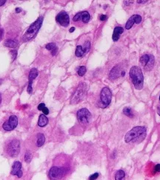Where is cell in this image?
<instances>
[{
    "label": "cell",
    "mask_w": 160,
    "mask_h": 180,
    "mask_svg": "<svg viewBox=\"0 0 160 180\" xmlns=\"http://www.w3.org/2000/svg\"><path fill=\"white\" fill-rule=\"evenodd\" d=\"M146 137V128L144 126H136L124 136V141L128 143L131 142H141Z\"/></svg>",
    "instance_id": "6da1fadb"
},
{
    "label": "cell",
    "mask_w": 160,
    "mask_h": 180,
    "mask_svg": "<svg viewBox=\"0 0 160 180\" xmlns=\"http://www.w3.org/2000/svg\"><path fill=\"white\" fill-rule=\"evenodd\" d=\"M129 75L135 89L138 90H142L144 86V76L141 68L137 66L132 67L130 70Z\"/></svg>",
    "instance_id": "7a4b0ae2"
},
{
    "label": "cell",
    "mask_w": 160,
    "mask_h": 180,
    "mask_svg": "<svg viewBox=\"0 0 160 180\" xmlns=\"http://www.w3.org/2000/svg\"><path fill=\"white\" fill-rule=\"evenodd\" d=\"M43 16L38 18V19H37L34 23H33V24L29 27V28H28V30L26 31L25 34L22 37L23 41H27L32 39V38L34 37L35 35L36 34L37 32L39 31V30L40 29V28H41L42 25H43Z\"/></svg>",
    "instance_id": "3957f363"
},
{
    "label": "cell",
    "mask_w": 160,
    "mask_h": 180,
    "mask_svg": "<svg viewBox=\"0 0 160 180\" xmlns=\"http://www.w3.org/2000/svg\"><path fill=\"white\" fill-rule=\"evenodd\" d=\"M20 151V142L18 139H13L7 143L5 146V151L8 156L11 157L17 156Z\"/></svg>",
    "instance_id": "277c9868"
},
{
    "label": "cell",
    "mask_w": 160,
    "mask_h": 180,
    "mask_svg": "<svg viewBox=\"0 0 160 180\" xmlns=\"http://www.w3.org/2000/svg\"><path fill=\"white\" fill-rule=\"evenodd\" d=\"M87 93V85L85 83H81L79 85L78 89L74 93L73 96L72 97L71 103L75 104L80 103L85 98Z\"/></svg>",
    "instance_id": "5b68a950"
},
{
    "label": "cell",
    "mask_w": 160,
    "mask_h": 180,
    "mask_svg": "<svg viewBox=\"0 0 160 180\" xmlns=\"http://www.w3.org/2000/svg\"><path fill=\"white\" fill-rule=\"evenodd\" d=\"M112 98V93L110 89L107 87H104L101 91L100 94V101L99 103V106L101 108H105L111 102Z\"/></svg>",
    "instance_id": "8992f818"
},
{
    "label": "cell",
    "mask_w": 160,
    "mask_h": 180,
    "mask_svg": "<svg viewBox=\"0 0 160 180\" xmlns=\"http://www.w3.org/2000/svg\"><path fill=\"white\" fill-rule=\"evenodd\" d=\"M68 172L67 168H60L54 166L52 167L49 171V177L52 180H59L62 179Z\"/></svg>",
    "instance_id": "52a82bcc"
},
{
    "label": "cell",
    "mask_w": 160,
    "mask_h": 180,
    "mask_svg": "<svg viewBox=\"0 0 160 180\" xmlns=\"http://www.w3.org/2000/svg\"><path fill=\"white\" fill-rule=\"evenodd\" d=\"M77 119L81 123L87 124L91 119V114L87 109H81L77 112Z\"/></svg>",
    "instance_id": "ba28073f"
},
{
    "label": "cell",
    "mask_w": 160,
    "mask_h": 180,
    "mask_svg": "<svg viewBox=\"0 0 160 180\" xmlns=\"http://www.w3.org/2000/svg\"><path fill=\"white\" fill-rule=\"evenodd\" d=\"M18 125V118L16 115H11L8 120L5 122L2 127L5 131H12Z\"/></svg>",
    "instance_id": "9c48e42d"
},
{
    "label": "cell",
    "mask_w": 160,
    "mask_h": 180,
    "mask_svg": "<svg viewBox=\"0 0 160 180\" xmlns=\"http://www.w3.org/2000/svg\"><path fill=\"white\" fill-rule=\"evenodd\" d=\"M56 20L62 27H68L70 23V18H69L68 13L65 11H62L59 13L56 17Z\"/></svg>",
    "instance_id": "30bf717a"
},
{
    "label": "cell",
    "mask_w": 160,
    "mask_h": 180,
    "mask_svg": "<svg viewBox=\"0 0 160 180\" xmlns=\"http://www.w3.org/2000/svg\"><path fill=\"white\" fill-rule=\"evenodd\" d=\"M90 43L89 41H87L85 42L83 46L81 45H78L76 49L75 55L77 57H82L85 53H87V52L90 50Z\"/></svg>",
    "instance_id": "8fae6325"
},
{
    "label": "cell",
    "mask_w": 160,
    "mask_h": 180,
    "mask_svg": "<svg viewBox=\"0 0 160 180\" xmlns=\"http://www.w3.org/2000/svg\"><path fill=\"white\" fill-rule=\"evenodd\" d=\"M124 75H125V71L121 68L120 65L118 64L111 70L110 75H109V78L111 80H114V79L118 78L120 76L123 77L124 76Z\"/></svg>",
    "instance_id": "7c38bea8"
},
{
    "label": "cell",
    "mask_w": 160,
    "mask_h": 180,
    "mask_svg": "<svg viewBox=\"0 0 160 180\" xmlns=\"http://www.w3.org/2000/svg\"><path fill=\"white\" fill-rule=\"evenodd\" d=\"M90 16L87 11H82V12H80L75 15L73 18V21L74 22L81 21L83 23H87L90 21Z\"/></svg>",
    "instance_id": "4fadbf2b"
},
{
    "label": "cell",
    "mask_w": 160,
    "mask_h": 180,
    "mask_svg": "<svg viewBox=\"0 0 160 180\" xmlns=\"http://www.w3.org/2000/svg\"><path fill=\"white\" fill-rule=\"evenodd\" d=\"M141 21H142V17H141V16H139V15L138 14L133 15V16H131L128 20L127 23H126V25H125V28L127 30H130L131 28H132L134 23H136V24L138 25L139 24Z\"/></svg>",
    "instance_id": "5bb4252c"
},
{
    "label": "cell",
    "mask_w": 160,
    "mask_h": 180,
    "mask_svg": "<svg viewBox=\"0 0 160 180\" xmlns=\"http://www.w3.org/2000/svg\"><path fill=\"white\" fill-rule=\"evenodd\" d=\"M11 174L16 175L19 178H21L22 176V163L19 161H16L13 163L12 166V171Z\"/></svg>",
    "instance_id": "9a60e30c"
},
{
    "label": "cell",
    "mask_w": 160,
    "mask_h": 180,
    "mask_svg": "<svg viewBox=\"0 0 160 180\" xmlns=\"http://www.w3.org/2000/svg\"><path fill=\"white\" fill-rule=\"evenodd\" d=\"M37 75H38V71H37L36 69L32 68L29 73V84H28V92L29 94H31L32 91H33V90H32V82L36 78Z\"/></svg>",
    "instance_id": "2e32d148"
},
{
    "label": "cell",
    "mask_w": 160,
    "mask_h": 180,
    "mask_svg": "<svg viewBox=\"0 0 160 180\" xmlns=\"http://www.w3.org/2000/svg\"><path fill=\"white\" fill-rule=\"evenodd\" d=\"M124 32V29L122 27H116L114 30V33H113L112 38L114 41H117L119 40V36Z\"/></svg>",
    "instance_id": "e0dca14e"
},
{
    "label": "cell",
    "mask_w": 160,
    "mask_h": 180,
    "mask_svg": "<svg viewBox=\"0 0 160 180\" xmlns=\"http://www.w3.org/2000/svg\"><path fill=\"white\" fill-rule=\"evenodd\" d=\"M45 47H46L47 50H48L50 53H51V55H53V56H55V55L57 54V53H58V47H57L56 44L54 43L48 44Z\"/></svg>",
    "instance_id": "ac0fdd59"
},
{
    "label": "cell",
    "mask_w": 160,
    "mask_h": 180,
    "mask_svg": "<svg viewBox=\"0 0 160 180\" xmlns=\"http://www.w3.org/2000/svg\"><path fill=\"white\" fill-rule=\"evenodd\" d=\"M154 64H155L154 56V55H150L149 61H148L147 65H146V66L144 67L145 70H146V71H150V70H152V69L154 68Z\"/></svg>",
    "instance_id": "d6986e66"
},
{
    "label": "cell",
    "mask_w": 160,
    "mask_h": 180,
    "mask_svg": "<svg viewBox=\"0 0 160 180\" xmlns=\"http://www.w3.org/2000/svg\"><path fill=\"white\" fill-rule=\"evenodd\" d=\"M48 123V119L45 114H40L39 117L38 121V126L40 127H44Z\"/></svg>",
    "instance_id": "ffe728a7"
},
{
    "label": "cell",
    "mask_w": 160,
    "mask_h": 180,
    "mask_svg": "<svg viewBox=\"0 0 160 180\" xmlns=\"http://www.w3.org/2000/svg\"><path fill=\"white\" fill-rule=\"evenodd\" d=\"M45 137L43 134H39L38 135H37L36 144L38 147H41V146H43L44 143H45Z\"/></svg>",
    "instance_id": "44dd1931"
},
{
    "label": "cell",
    "mask_w": 160,
    "mask_h": 180,
    "mask_svg": "<svg viewBox=\"0 0 160 180\" xmlns=\"http://www.w3.org/2000/svg\"><path fill=\"white\" fill-rule=\"evenodd\" d=\"M18 45V42L13 39H7L5 41V46L8 47H16Z\"/></svg>",
    "instance_id": "7402d4cb"
},
{
    "label": "cell",
    "mask_w": 160,
    "mask_h": 180,
    "mask_svg": "<svg viewBox=\"0 0 160 180\" xmlns=\"http://www.w3.org/2000/svg\"><path fill=\"white\" fill-rule=\"evenodd\" d=\"M149 59H150V55H143L142 57L140 58V64L143 67H145L147 65V64L148 63V61H149Z\"/></svg>",
    "instance_id": "603a6c76"
},
{
    "label": "cell",
    "mask_w": 160,
    "mask_h": 180,
    "mask_svg": "<svg viewBox=\"0 0 160 180\" xmlns=\"http://www.w3.org/2000/svg\"><path fill=\"white\" fill-rule=\"evenodd\" d=\"M125 174L122 170H119L116 173L115 175V180H124Z\"/></svg>",
    "instance_id": "cb8c5ba5"
},
{
    "label": "cell",
    "mask_w": 160,
    "mask_h": 180,
    "mask_svg": "<svg viewBox=\"0 0 160 180\" xmlns=\"http://www.w3.org/2000/svg\"><path fill=\"white\" fill-rule=\"evenodd\" d=\"M123 113L129 117H134V114H133L132 110H131V108H128V107H125V108L123 109Z\"/></svg>",
    "instance_id": "d4e9b609"
},
{
    "label": "cell",
    "mask_w": 160,
    "mask_h": 180,
    "mask_svg": "<svg viewBox=\"0 0 160 180\" xmlns=\"http://www.w3.org/2000/svg\"><path fill=\"white\" fill-rule=\"evenodd\" d=\"M86 71H87L86 67L82 66L79 68L78 71H77V73H78V75H80V76H83V75L85 74V72H86Z\"/></svg>",
    "instance_id": "484cf974"
},
{
    "label": "cell",
    "mask_w": 160,
    "mask_h": 180,
    "mask_svg": "<svg viewBox=\"0 0 160 180\" xmlns=\"http://www.w3.org/2000/svg\"><path fill=\"white\" fill-rule=\"evenodd\" d=\"M32 159V154L29 151H27L26 154L25 155V160L27 162H30L31 161Z\"/></svg>",
    "instance_id": "4316f807"
},
{
    "label": "cell",
    "mask_w": 160,
    "mask_h": 180,
    "mask_svg": "<svg viewBox=\"0 0 160 180\" xmlns=\"http://www.w3.org/2000/svg\"><path fill=\"white\" fill-rule=\"evenodd\" d=\"M99 176V174L98 173H95V174H92L91 176H90V177H89V180H96L98 178Z\"/></svg>",
    "instance_id": "83f0119b"
},
{
    "label": "cell",
    "mask_w": 160,
    "mask_h": 180,
    "mask_svg": "<svg viewBox=\"0 0 160 180\" xmlns=\"http://www.w3.org/2000/svg\"><path fill=\"white\" fill-rule=\"evenodd\" d=\"M42 111H43L45 115H47V114H49V110H48V109L47 108V107H44Z\"/></svg>",
    "instance_id": "f1b7e54d"
},
{
    "label": "cell",
    "mask_w": 160,
    "mask_h": 180,
    "mask_svg": "<svg viewBox=\"0 0 160 180\" xmlns=\"http://www.w3.org/2000/svg\"><path fill=\"white\" fill-rule=\"evenodd\" d=\"M99 19L101 20V21H105L106 19H107V16H106V15H101L100 16V17H99Z\"/></svg>",
    "instance_id": "f546056e"
},
{
    "label": "cell",
    "mask_w": 160,
    "mask_h": 180,
    "mask_svg": "<svg viewBox=\"0 0 160 180\" xmlns=\"http://www.w3.org/2000/svg\"><path fill=\"white\" fill-rule=\"evenodd\" d=\"M44 107H45V103H40L39 105L38 106V109L39 111H42L43 109V108Z\"/></svg>",
    "instance_id": "4dcf8cb0"
},
{
    "label": "cell",
    "mask_w": 160,
    "mask_h": 180,
    "mask_svg": "<svg viewBox=\"0 0 160 180\" xmlns=\"http://www.w3.org/2000/svg\"><path fill=\"white\" fill-rule=\"evenodd\" d=\"M155 171H156V172H160V164L156 165L155 166Z\"/></svg>",
    "instance_id": "1f68e13d"
},
{
    "label": "cell",
    "mask_w": 160,
    "mask_h": 180,
    "mask_svg": "<svg viewBox=\"0 0 160 180\" xmlns=\"http://www.w3.org/2000/svg\"><path fill=\"white\" fill-rule=\"evenodd\" d=\"M5 2H6L5 0H0V6L3 5H4Z\"/></svg>",
    "instance_id": "d6a6232c"
},
{
    "label": "cell",
    "mask_w": 160,
    "mask_h": 180,
    "mask_svg": "<svg viewBox=\"0 0 160 180\" xmlns=\"http://www.w3.org/2000/svg\"><path fill=\"white\" fill-rule=\"evenodd\" d=\"M147 0H145V1H140V0H138L137 3H139V4H142V3H145L147 2Z\"/></svg>",
    "instance_id": "836d02e7"
},
{
    "label": "cell",
    "mask_w": 160,
    "mask_h": 180,
    "mask_svg": "<svg viewBox=\"0 0 160 180\" xmlns=\"http://www.w3.org/2000/svg\"><path fill=\"white\" fill-rule=\"evenodd\" d=\"M74 30H75V28H74V27H73V28H71L70 29V30H69V31H70V33H73V32L74 31Z\"/></svg>",
    "instance_id": "e575fe53"
},
{
    "label": "cell",
    "mask_w": 160,
    "mask_h": 180,
    "mask_svg": "<svg viewBox=\"0 0 160 180\" xmlns=\"http://www.w3.org/2000/svg\"><path fill=\"white\" fill-rule=\"evenodd\" d=\"M16 13H19V12H21V9H20V8H16Z\"/></svg>",
    "instance_id": "d590c367"
},
{
    "label": "cell",
    "mask_w": 160,
    "mask_h": 180,
    "mask_svg": "<svg viewBox=\"0 0 160 180\" xmlns=\"http://www.w3.org/2000/svg\"><path fill=\"white\" fill-rule=\"evenodd\" d=\"M2 37V30H0V38H1Z\"/></svg>",
    "instance_id": "8d00e7d4"
},
{
    "label": "cell",
    "mask_w": 160,
    "mask_h": 180,
    "mask_svg": "<svg viewBox=\"0 0 160 180\" xmlns=\"http://www.w3.org/2000/svg\"><path fill=\"white\" fill-rule=\"evenodd\" d=\"M157 112H158V114H159V115L160 116V109H159V110H158Z\"/></svg>",
    "instance_id": "74e56055"
},
{
    "label": "cell",
    "mask_w": 160,
    "mask_h": 180,
    "mask_svg": "<svg viewBox=\"0 0 160 180\" xmlns=\"http://www.w3.org/2000/svg\"><path fill=\"white\" fill-rule=\"evenodd\" d=\"M1 101H2V97H1V95H0V103H1Z\"/></svg>",
    "instance_id": "f35d334b"
},
{
    "label": "cell",
    "mask_w": 160,
    "mask_h": 180,
    "mask_svg": "<svg viewBox=\"0 0 160 180\" xmlns=\"http://www.w3.org/2000/svg\"><path fill=\"white\" fill-rule=\"evenodd\" d=\"M159 100H160V95H159Z\"/></svg>",
    "instance_id": "ab89813d"
}]
</instances>
